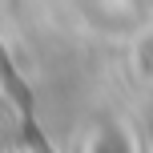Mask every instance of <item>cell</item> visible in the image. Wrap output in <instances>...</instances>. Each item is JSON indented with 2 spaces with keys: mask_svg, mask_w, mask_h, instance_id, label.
I'll list each match as a JSON object with an SVG mask.
<instances>
[{
  "mask_svg": "<svg viewBox=\"0 0 153 153\" xmlns=\"http://www.w3.org/2000/svg\"><path fill=\"white\" fill-rule=\"evenodd\" d=\"M24 141H28V149H32V153H53V149L45 145V137H40V129H36L32 121H24Z\"/></svg>",
  "mask_w": 153,
  "mask_h": 153,
  "instance_id": "6da1fadb",
  "label": "cell"
}]
</instances>
